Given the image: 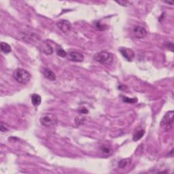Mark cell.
<instances>
[{
	"mask_svg": "<svg viewBox=\"0 0 174 174\" xmlns=\"http://www.w3.org/2000/svg\"><path fill=\"white\" fill-rule=\"evenodd\" d=\"M133 34L137 38L142 39L145 38L147 35V31L144 27L141 26H136L133 29Z\"/></svg>",
	"mask_w": 174,
	"mask_h": 174,
	"instance_id": "ba28073f",
	"label": "cell"
},
{
	"mask_svg": "<svg viewBox=\"0 0 174 174\" xmlns=\"http://www.w3.org/2000/svg\"><path fill=\"white\" fill-rule=\"evenodd\" d=\"M57 54L58 56L61 57H67V53L63 49H58L57 50Z\"/></svg>",
	"mask_w": 174,
	"mask_h": 174,
	"instance_id": "9a60e30c",
	"label": "cell"
},
{
	"mask_svg": "<svg viewBox=\"0 0 174 174\" xmlns=\"http://www.w3.org/2000/svg\"><path fill=\"white\" fill-rule=\"evenodd\" d=\"M57 27L63 33H67L71 30V25L69 21L67 20H60L57 23Z\"/></svg>",
	"mask_w": 174,
	"mask_h": 174,
	"instance_id": "8992f818",
	"label": "cell"
},
{
	"mask_svg": "<svg viewBox=\"0 0 174 174\" xmlns=\"http://www.w3.org/2000/svg\"><path fill=\"white\" fill-rule=\"evenodd\" d=\"M119 52L123 55V57L126 60L131 62L135 58V53L132 49H129V48L122 47L119 49Z\"/></svg>",
	"mask_w": 174,
	"mask_h": 174,
	"instance_id": "5b68a950",
	"label": "cell"
},
{
	"mask_svg": "<svg viewBox=\"0 0 174 174\" xmlns=\"http://www.w3.org/2000/svg\"><path fill=\"white\" fill-rule=\"evenodd\" d=\"M144 134H145V131L143 130V129H141V130L137 131V132L133 135V140L135 142L138 141V140H140V139L143 138Z\"/></svg>",
	"mask_w": 174,
	"mask_h": 174,
	"instance_id": "4fadbf2b",
	"label": "cell"
},
{
	"mask_svg": "<svg viewBox=\"0 0 174 174\" xmlns=\"http://www.w3.org/2000/svg\"><path fill=\"white\" fill-rule=\"evenodd\" d=\"M101 151L105 154H110L111 152H112V150H111L109 146H103L102 147H101Z\"/></svg>",
	"mask_w": 174,
	"mask_h": 174,
	"instance_id": "e0dca14e",
	"label": "cell"
},
{
	"mask_svg": "<svg viewBox=\"0 0 174 174\" xmlns=\"http://www.w3.org/2000/svg\"><path fill=\"white\" fill-rule=\"evenodd\" d=\"M12 76L16 82L22 84H25L29 82L31 79V74L27 70L18 68L13 72Z\"/></svg>",
	"mask_w": 174,
	"mask_h": 174,
	"instance_id": "6da1fadb",
	"label": "cell"
},
{
	"mask_svg": "<svg viewBox=\"0 0 174 174\" xmlns=\"http://www.w3.org/2000/svg\"><path fill=\"white\" fill-rule=\"evenodd\" d=\"M42 101V98L40 95H38V94H33V95L31 96V103L32 104L34 105V106H39L41 103Z\"/></svg>",
	"mask_w": 174,
	"mask_h": 174,
	"instance_id": "8fae6325",
	"label": "cell"
},
{
	"mask_svg": "<svg viewBox=\"0 0 174 174\" xmlns=\"http://www.w3.org/2000/svg\"><path fill=\"white\" fill-rule=\"evenodd\" d=\"M1 51H2L3 53H5V54L10 53L11 51H12L11 46L9 45L8 44L5 43V42H1Z\"/></svg>",
	"mask_w": 174,
	"mask_h": 174,
	"instance_id": "5bb4252c",
	"label": "cell"
},
{
	"mask_svg": "<svg viewBox=\"0 0 174 174\" xmlns=\"http://www.w3.org/2000/svg\"><path fill=\"white\" fill-rule=\"evenodd\" d=\"M123 100L124 102L128 103H134L137 102V101H138V99H129V98L127 97H123Z\"/></svg>",
	"mask_w": 174,
	"mask_h": 174,
	"instance_id": "2e32d148",
	"label": "cell"
},
{
	"mask_svg": "<svg viewBox=\"0 0 174 174\" xmlns=\"http://www.w3.org/2000/svg\"><path fill=\"white\" fill-rule=\"evenodd\" d=\"M167 47L171 51H173V44L172 43V42H169V43L167 44Z\"/></svg>",
	"mask_w": 174,
	"mask_h": 174,
	"instance_id": "d6986e66",
	"label": "cell"
},
{
	"mask_svg": "<svg viewBox=\"0 0 174 174\" xmlns=\"http://www.w3.org/2000/svg\"><path fill=\"white\" fill-rule=\"evenodd\" d=\"M40 49L44 53H45L47 55H51L53 53V47L49 44H46L45 42L42 44Z\"/></svg>",
	"mask_w": 174,
	"mask_h": 174,
	"instance_id": "30bf717a",
	"label": "cell"
},
{
	"mask_svg": "<svg viewBox=\"0 0 174 174\" xmlns=\"http://www.w3.org/2000/svg\"><path fill=\"white\" fill-rule=\"evenodd\" d=\"M131 158L122 159V160L120 161L119 163H118V167L120 168V169H124V168L127 167L131 163Z\"/></svg>",
	"mask_w": 174,
	"mask_h": 174,
	"instance_id": "7c38bea8",
	"label": "cell"
},
{
	"mask_svg": "<svg viewBox=\"0 0 174 174\" xmlns=\"http://www.w3.org/2000/svg\"><path fill=\"white\" fill-rule=\"evenodd\" d=\"M116 3H118V4L123 5V6H125V5H127L129 2L127 1H116Z\"/></svg>",
	"mask_w": 174,
	"mask_h": 174,
	"instance_id": "ffe728a7",
	"label": "cell"
},
{
	"mask_svg": "<svg viewBox=\"0 0 174 174\" xmlns=\"http://www.w3.org/2000/svg\"><path fill=\"white\" fill-rule=\"evenodd\" d=\"M165 3H168V4H170V5H173V1H165Z\"/></svg>",
	"mask_w": 174,
	"mask_h": 174,
	"instance_id": "44dd1931",
	"label": "cell"
},
{
	"mask_svg": "<svg viewBox=\"0 0 174 174\" xmlns=\"http://www.w3.org/2000/svg\"><path fill=\"white\" fill-rule=\"evenodd\" d=\"M8 130V126L5 125V123L1 122V123H0V131H1V132H5V131H7Z\"/></svg>",
	"mask_w": 174,
	"mask_h": 174,
	"instance_id": "ac0fdd59",
	"label": "cell"
},
{
	"mask_svg": "<svg viewBox=\"0 0 174 174\" xmlns=\"http://www.w3.org/2000/svg\"><path fill=\"white\" fill-rule=\"evenodd\" d=\"M43 74L44 77H45L46 79L49 80L54 81L56 80V75H55L54 72L52 71L51 69H50L49 68H44Z\"/></svg>",
	"mask_w": 174,
	"mask_h": 174,
	"instance_id": "9c48e42d",
	"label": "cell"
},
{
	"mask_svg": "<svg viewBox=\"0 0 174 174\" xmlns=\"http://www.w3.org/2000/svg\"><path fill=\"white\" fill-rule=\"evenodd\" d=\"M67 57L69 60L74 62H82L84 60V56L78 52H69L67 54Z\"/></svg>",
	"mask_w": 174,
	"mask_h": 174,
	"instance_id": "52a82bcc",
	"label": "cell"
},
{
	"mask_svg": "<svg viewBox=\"0 0 174 174\" xmlns=\"http://www.w3.org/2000/svg\"><path fill=\"white\" fill-rule=\"evenodd\" d=\"M57 118L55 114L51 113H46L40 117V121L44 127H51L55 126L57 123Z\"/></svg>",
	"mask_w": 174,
	"mask_h": 174,
	"instance_id": "3957f363",
	"label": "cell"
},
{
	"mask_svg": "<svg viewBox=\"0 0 174 174\" xmlns=\"http://www.w3.org/2000/svg\"><path fill=\"white\" fill-rule=\"evenodd\" d=\"M93 58L96 61L103 65H111L114 61V55L107 51H101L96 53Z\"/></svg>",
	"mask_w": 174,
	"mask_h": 174,
	"instance_id": "7a4b0ae2",
	"label": "cell"
},
{
	"mask_svg": "<svg viewBox=\"0 0 174 174\" xmlns=\"http://www.w3.org/2000/svg\"><path fill=\"white\" fill-rule=\"evenodd\" d=\"M173 124V111L167 112L161 123V125L166 131H169L172 128Z\"/></svg>",
	"mask_w": 174,
	"mask_h": 174,
	"instance_id": "277c9868",
	"label": "cell"
}]
</instances>
